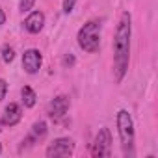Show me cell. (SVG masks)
<instances>
[{"label":"cell","instance_id":"cell-1","mask_svg":"<svg viewBox=\"0 0 158 158\" xmlns=\"http://www.w3.org/2000/svg\"><path fill=\"white\" fill-rule=\"evenodd\" d=\"M128 50H130V13L125 11L121 15L115 41H114V61H115V78L117 82L123 80V76L128 67Z\"/></svg>","mask_w":158,"mask_h":158},{"label":"cell","instance_id":"cell-2","mask_svg":"<svg viewBox=\"0 0 158 158\" xmlns=\"http://www.w3.org/2000/svg\"><path fill=\"white\" fill-rule=\"evenodd\" d=\"M99 32H101V23L99 21H89L88 24H84L78 32V45H80L86 52H97L101 39H99Z\"/></svg>","mask_w":158,"mask_h":158},{"label":"cell","instance_id":"cell-3","mask_svg":"<svg viewBox=\"0 0 158 158\" xmlns=\"http://www.w3.org/2000/svg\"><path fill=\"white\" fill-rule=\"evenodd\" d=\"M117 128H119V136H121V143L125 147V151L128 147H132L134 141V125H132V117L127 110H119L117 114Z\"/></svg>","mask_w":158,"mask_h":158},{"label":"cell","instance_id":"cell-4","mask_svg":"<svg viewBox=\"0 0 158 158\" xmlns=\"http://www.w3.org/2000/svg\"><path fill=\"white\" fill-rule=\"evenodd\" d=\"M74 143L69 138H58L52 141V145L47 149V156L48 158H60V156H71Z\"/></svg>","mask_w":158,"mask_h":158},{"label":"cell","instance_id":"cell-5","mask_svg":"<svg viewBox=\"0 0 158 158\" xmlns=\"http://www.w3.org/2000/svg\"><path fill=\"white\" fill-rule=\"evenodd\" d=\"M110 143H112L110 130H108V128H101L99 134H97V138H95L91 154H93V156H108V154H110Z\"/></svg>","mask_w":158,"mask_h":158},{"label":"cell","instance_id":"cell-6","mask_svg":"<svg viewBox=\"0 0 158 158\" xmlns=\"http://www.w3.org/2000/svg\"><path fill=\"white\" fill-rule=\"evenodd\" d=\"M41 61H43L41 52L35 50V48H30V50H26L23 54V67H24V71L28 74H35L39 71V67H41Z\"/></svg>","mask_w":158,"mask_h":158},{"label":"cell","instance_id":"cell-7","mask_svg":"<svg viewBox=\"0 0 158 158\" xmlns=\"http://www.w3.org/2000/svg\"><path fill=\"white\" fill-rule=\"evenodd\" d=\"M43 24H45V15H43L41 11H34V13H30V15L26 17V21H24V28H26L30 34H37V32H41Z\"/></svg>","mask_w":158,"mask_h":158},{"label":"cell","instance_id":"cell-8","mask_svg":"<svg viewBox=\"0 0 158 158\" xmlns=\"http://www.w3.org/2000/svg\"><path fill=\"white\" fill-rule=\"evenodd\" d=\"M19 121H21V108H19V104H15V102H10V104L6 106V110H4L2 125L15 127Z\"/></svg>","mask_w":158,"mask_h":158},{"label":"cell","instance_id":"cell-9","mask_svg":"<svg viewBox=\"0 0 158 158\" xmlns=\"http://www.w3.org/2000/svg\"><path fill=\"white\" fill-rule=\"evenodd\" d=\"M69 110V99L67 97H56L50 102V115L52 117H61Z\"/></svg>","mask_w":158,"mask_h":158},{"label":"cell","instance_id":"cell-10","mask_svg":"<svg viewBox=\"0 0 158 158\" xmlns=\"http://www.w3.org/2000/svg\"><path fill=\"white\" fill-rule=\"evenodd\" d=\"M35 93H34V89L30 88V86H24L23 88V102H24V106L26 108H32L34 104H35Z\"/></svg>","mask_w":158,"mask_h":158},{"label":"cell","instance_id":"cell-11","mask_svg":"<svg viewBox=\"0 0 158 158\" xmlns=\"http://www.w3.org/2000/svg\"><path fill=\"white\" fill-rule=\"evenodd\" d=\"M32 128H34V134H35V136H45V134H47V123H45V121L35 123Z\"/></svg>","mask_w":158,"mask_h":158},{"label":"cell","instance_id":"cell-12","mask_svg":"<svg viewBox=\"0 0 158 158\" xmlns=\"http://www.w3.org/2000/svg\"><path fill=\"white\" fill-rule=\"evenodd\" d=\"M13 58H15V52H13V48H10V47H4V50H2V60H4L6 63H10V61H13Z\"/></svg>","mask_w":158,"mask_h":158},{"label":"cell","instance_id":"cell-13","mask_svg":"<svg viewBox=\"0 0 158 158\" xmlns=\"http://www.w3.org/2000/svg\"><path fill=\"white\" fill-rule=\"evenodd\" d=\"M34 4L35 0H21V11H30Z\"/></svg>","mask_w":158,"mask_h":158},{"label":"cell","instance_id":"cell-14","mask_svg":"<svg viewBox=\"0 0 158 158\" xmlns=\"http://www.w3.org/2000/svg\"><path fill=\"white\" fill-rule=\"evenodd\" d=\"M74 4H76V0H63V11L65 13H71L73 8H74Z\"/></svg>","mask_w":158,"mask_h":158},{"label":"cell","instance_id":"cell-15","mask_svg":"<svg viewBox=\"0 0 158 158\" xmlns=\"http://www.w3.org/2000/svg\"><path fill=\"white\" fill-rule=\"evenodd\" d=\"M6 91H8V84H6V80H2V78H0V102L4 101Z\"/></svg>","mask_w":158,"mask_h":158},{"label":"cell","instance_id":"cell-16","mask_svg":"<svg viewBox=\"0 0 158 158\" xmlns=\"http://www.w3.org/2000/svg\"><path fill=\"white\" fill-rule=\"evenodd\" d=\"M63 63H65V65H73V63H74V58H73V56L69 54V56H65V60H63Z\"/></svg>","mask_w":158,"mask_h":158},{"label":"cell","instance_id":"cell-17","mask_svg":"<svg viewBox=\"0 0 158 158\" xmlns=\"http://www.w3.org/2000/svg\"><path fill=\"white\" fill-rule=\"evenodd\" d=\"M6 23V15H4V11H2V8H0V26H2Z\"/></svg>","mask_w":158,"mask_h":158},{"label":"cell","instance_id":"cell-18","mask_svg":"<svg viewBox=\"0 0 158 158\" xmlns=\"http://www.w3.org/2000/svg\"><path fill=\"white\" fill-rule=\"evenodd\" d=\"M0 130H2V121H0Z\"/></svg>","mask_w":158,"mask_h":158},{"label":"cell","instance_id":"cell-19","mask_svg":"<svg viewBox=\"0 0 158 158\" xmlns=\"http://www.w3.org/2000/svg\"><path fill=\"white\" fill-rule=\"evenodd\" d=\"M0 152H2V145H0Z\"/></svg>","mask_w":158,"mask_h":158}]
</instances>
